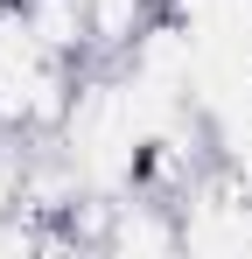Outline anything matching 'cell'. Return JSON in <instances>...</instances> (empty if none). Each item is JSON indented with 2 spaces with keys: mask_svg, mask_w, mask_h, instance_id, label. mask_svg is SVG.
Returning <instances> with one entry per match:
<instances>
[{
  "mask_svg": "<svg viewBox=\"0 0 252 259\" xmlns=\"http://www.w3.org/2000/svg\"><path fill=\"white\" fill-rule=\"evenodd\" d=\"M91 63H70L63 49H49L21 21L14 0H0V133H21V140H42L56 133L70 91Z\"/></svg>",
  "mask_w": 252,
  "mask_h": 259,
  "instance_id": "obj_1",
  "label": "cell"
}]
</instances>
